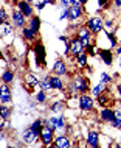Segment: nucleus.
I'll return each mask as SVG.
<instances>
[{
    "mask_svg": "<svg viewBox=\"0 0 121 148\" xmlns=\"http://www.w3.org/2000/svg\"><path fill=\"white\" fill-rule=\"evenodd\" d=\"M39 139H40V143L44 147H51L54 142V128L50 126V125H44L42 130H40V134H39Z\"/></svg>",
    "mask_w": 121,
    "mask_h": 148,
    "instance_id": "nucleus-1",
    "label": "nucleus"
},
{
    "mask_svg": "<svg viewBox=\"0 0 121 148\" xmlns=\"http://www.w3.org/2000/svg\"><path fill=\"white\" fill-rule=\"evenodd\" d=\"M84 50H86V44H84L78 36H75V38L70 39V45H68V50H67V55H76L79 53H84Z\"/></svg>",
    "mask_w": 121,
    "mask_h": 148,
    "instance_id": "nucleus-2",
    "label": "nucleus"
},
{
    "mask_svg": "<svg viewBox=\"0 0 121 148\" xmlns=\"http://www.w3.org/2000/svg\"><path fill=\"white\" fill-rule=\"evenodd\" d=\"M86 25H87V28L90 30L93 34H98V33H101V31L104 30V22H103V19H101L99 16L90 17V19L86 22Z\"/></svg>",
    "mask_w": 121,
    "mask_h": 148,
    "instance_id": "nucleus-3",
    "label": "nucleus"
},
{
    "mask_svg": "<svg viewBox=\"0 0 121 148\" xmlns=\"http://www.w3.org/2000/svg\"><path fill=\"white\" fill-rule=\"evenodd\" d=\"M39 134H40L39 131H36L34 128L30 126V128H27V130L22 133V137L20 139H22V142L27 143V145H33V143L39 139Z\"/></svg>",
    "mask_w": 121,
    "mask_h": 148,
    "instance_id": "nucleus-4",
    "label": "nucleus"
},
{
    "mask_svg": "<svg viewBox=\"0 0 121 148\" xmlns=\"http://www.w3.org/2000/svg\"><path fill=\"white\" fill-rule=\"evenodd\" d=\"M33 51L36 55V61H37L39 66H45V58H47V51L45 47H44L42 42H36L33 45Z\"/></svg>",
    "mask_w": 121,
    "mask_h": 148,
    "instance_id": "nucleus-5",
    "label": "nucleus"
},
{
    "mask_svg": "<svg viewBox=\"0 0 121 148\" xmlns=\"http://www.w3.org/2000/svg\"><path fill=\"white\" fill-rule=\"evenodd\" d=\"M73 87L76 92H79V94H86V92L88 90V79L84 78L82 75H78V77H75L73 79Z\"/></svg>",
    "mask_w": 121,
    "mask_h": 148,
    "instance_id": "nucleus-6",
    "label": "nucleus"
},
{
    "mask_svg": "<svg viewBox=\"0 0 121 148\" xmlns=\"http://www.w3.org/2000/svg\"><path fill=\"white\" fill-rule=\"evenodd\" d=\"M68 10V21L73 22V21H78L81 16L84 14V10H82V5L81 3H75V5H70V8H67Z\"/></svg>",
    "mask_w": 121,
    "mask_h": 148,
    "instance_id": "nucleus-7",
    "label": "nucleus"
},
{
    "mask_svg": "<svg viewBox=\"0 0 121 148\" xmlns=\"http://www.w3.org/2000/svg\"><path fill=\"white\" fill-rule=\"evenodd\" d=\"M11 19H13V23H14L16 28H25V14L19 8H16L13 13H11Z\"/></svg>",
    "mask_w": 121,
    "mask_h": 148,
    "instance_id": "nucleus-8",
    "label": "nucleus"
},
{
    "mask_svg": "<svg viewBox=\"0 0 121 148\" xmlns=\"http://www.w3.org/2000/svg\"><path fill=\"white\" fill-rule=\"evenodd\" d=\"M78 106H79L81 111H92V109H93V106H95V101H93V98H92V97H88V95L82 94V95L79 97Z\"/></svg>",
    "mask_w": 121,
    "mask_h": 148,
    "instance_id": "nucleus-9",
    "label": "nucleus"
},
{
    "mask_svg": "<svg viewBox=\"0 0 121 148\" xmlns=\"http://www.w3.org/2000/svg\"><path fill=\"white\" fill-rule=\"evenodd\" d=\"M92 31L87 28V25H81V27H78V38L82 41L86 45H88V44H92Z\"/></svg>",
    "mask_w": 121,
    "mask_h": 148,
    "instance_id": "nucleus-10",
    "label": "nucleus"
},
{
    "mask_svg": "<svg viewBox=\"0 0 121 148\" xmlns=\"http://www.w3.org/2000/svg\"><path fill=\"white\" fill-rule=\"evenodd\" d=\"M87 140V147L90 148H98L99 147V133L98 131H90L86 137Z\"/></svg>",
    "mask_w": 121,
    "mask_h": 148,
    "instance_id": "nucleus-11",
    "label": "nucleus"
},
{
    "mask_svg": "<svg viewBox=\"0 0 121 148\" xmlns=\"http://www.w3.org/2000/svg\"><path fill=\"white\" fill-rule=\"evenodd\" d=\"M51 147H56V148H70L71 147V140L67 137V136H58V137L54 139L53 145Z\"/></svg>",
    "mask_w": 121,
    "mask_h": 148,
    "instance_id": "nucleus-12",
    "label": "nucleus"
},
{
    "mask_svg": "<svg viewBox=\"0 0 121 148\" xmlns=\"http://www.w3.org/2000/svg\"><path fill=\"white\" fill-rule=\"evenodd\" d=\"M98 55H99V58L103 59L104 64L112 66V62H114V53H112V50H109V49H99Z\"/></svg>",
    "mask_w": 121,
    "mask_h": 148,
    "instance_id": "nucleus-13",
    "label": "nucleus"
},
{
    "mask_svg": "<svg viewBox=\"0 0 121 148\" xmlns=\"http://www.w3.org/2000/svg\"><path fill=\"white\" fill-rule=\"evenodd\" d=\"M99 117H101L103 122L112 123V122H114V117H115V112H114V109H110L109 106H106V108H103V109H101Z\"/></svg>",
    "mask_w": 121,
    "mask_h": 148,
    "instance_id": "nucleus-14",
    "label": "nucleus"
},
{
    "mask_svg": "<svg viewBox=\"0 0 121 148\" xmlns=\"http://www.w3.org/2000/svg\"><path fill=\"white\" fill-rule=\"evenodd\" d=\"M16 6H17L19 10L25 14V17H33V8H31L30 2H27V0H20Z\"/></svg>",
    "mask_w": 121,
    "mask_h": 148,
    "instance_id": "nucleus-15",
    "label": "nucleus"
},
{
    "mask_svg": "<svg viewBox=\"0 0 121 148\" xmlns=\"http://www.w3.org/2000/svg\"><path fill=\"white\" fill-rule=\"evenodd\" d=\"M53 72H54L56 75H59V77L65 75V73H67V66H65V62H64L62 59H58V61L54 62V66H53Z\"/></svg>",
    "mask_w": 121,
    "mask_h": 148,
    "instance_id": "nucleus-16",
    "label": "nucleus"
},
{
    "mask_svg": "<svg viewBox=\"0 0 121 148\" xmlns=\"http://www.w3.org/2000/svg\"><path fill=\"white\" fill-rule=\"evenodd\" d=\"M0 90H2V97H0V101H2V105H6V103H10V101H11V92H10V87L6 86V83H3V84H2Z\"/></svg>",
    "mask_w": 121,
    "mask_h": 148,
    "instance_id": "nucleus-17",
    "label": "nucleus"
},
{
    "mask_svg": "<svg viewBox=\"0 0 121 148\" xmlns=\"http://www.w3.org/2000/svg\"><path fill=\"white\" fill-rule=\"evenodd\" d=\"M110 101H114V100H112V97L107 94V90H106V92H101V94L98 95V103H99L103 108L109 106V103H110Z\"/></svg>",
    "mask_w": 121,
    "mask_h": 148,
    "instance_id": "nucleus-18",
    "label": "nucleus"
},
{
    "mask_svg": "<svg viewBox=\"0 0 121 148\" xmlns=\"http://www.w3.org/2000/svg\"><path fill=\"white\" fill-rule=\"evenodd\" d=\"M50 122H51V126H53L54 130H62V128L65 126V120H64L62 115H59V117H51Z\"/></svg>",
    "mask_w": 121,
    "mask_h": 148,
    "instance_id": "nucleus-19",
    "label": "nucleus"
},
{
    "mask_svg": "<svg viewBox=\"0 0 121 148\" xmlns=\"http://www.w3.org/2000/svg\"><path fill=\"white\" fill-rule=\"evenodd\" d=\"M50 81H51V89H54V90H64V83H62V79L59 78V75L51 77Z\"/></svg>",
    "mask_w": 121,
    "mask_h": 148,
    "instance_id": "nucleus-20",
    "label": "nucleus"
},
{
    "mask_svg": "<svg viewBox=\"0 0 121 148\" xmlns=\"http://www.w3.org/2000/svg\"><path fill=\"white\" fill-rule=\"evenodd\" d=\"M36 34L37 33H34L30 27H28V28H22V38L25 39V41H28V42H33L36 39Z\"/></svg>",
    "mask_w": 121,
    "mask_h": 148,
    "instance_id": "nucleus-21",
    "label": "nucleus"
},
{
    "mask_svg": "<svg viewBox=\"0 0 121 148\" xmlns=\"http://www.w3.org/2000/svg\"><path fill=\"white\" fill-rule=\"evenodd\" d=\"M30 28L34 31V33H39V28H40V19L37 16H33L30 21Z\"/></svg>",
    "mask_w": 121,
    "mask_h": 148,
    "instance_id": "nucleus-22",
    "label": "nucleus"
},
{
    "mask_svg": "<svg viewBox=\"0 0 121 148\" xmlns=\"http://www.w3.org/2000/svg\"><path fill=\"white\" fill-rule=\"evenodd\" d=\"M76 64H78V67L84 69V67L87 66V53H79V55H76Z\"/></svg>",
    "mask_w": 121,
    "mask_h": 148,
    "instance_id": "nucleus-23",
    "label": "nucleus"
},
{
    "mask_svg": "<svg viewBox=\"0 0 121 148\" xmlns=\"http://www.w3.org/2000/svg\"><path fill=\"white\" fill-rule=\"evenodd\" d=\"M115 117H114V122H112V126L114 128H121V109H115Z\"/></svg>",
    "mask_w": 121,
    "mask_h": 148,
    "instance_id": "nucleus-24",
    "label": "nucleus"
},
{
    "mask_svg": "<svg viewBox=\"0 0 121 148\" xmlns=\"http://www.w3.org/2000/svg\"><path fill=\"white\" fill-rule=\"evenodd\" d=\"M14 79V73L11 70H3V73H2V81L3 83H8L10 84L11 81Z\"/></svg>",
    "mask_w": 121,
    "mask_h": 148,
    "instance_id": "nucleus-25",
    "label": "nucleus"
},
{
    "mask_svg": "<svg viewBox=\"0 0 121 148\" xmlns=\"http://www.w3.org/2000/svg\"><path fill=\"white\" fill-rule=\"evenodd\" d=\"M25 81L28 83V84H31V86H37L39 84V79L36 78L33 73H27L25 75Z\"/></svg>",
    "mask_w": 121,
    "mask_h": 148,
    "instance_id": "nucleus-26",
    "label": "nucleus"
},
{
    "mask_svg": "<svg viewBox=\"0 0 121 148\" xmlns=\"http://www.w3.org/2000/svg\"><path fill=\"white\" fill-rule=\"evenodd\" d=\"M104 89H106V83H104V81H101L98 86H95L93 89H92V94H93L95 97H98V95H99V94H101V92H103Z\"/></svg>",
    "mask_w": 121,
    "mask_h": 148,
    "instance_id": "nucleus-27",
    "label": "nucleus"
},
{
    "mask_svg": "<svg viewBox=\"0 0 121 148\" xmlns=\"http://www.w3.org/2000/svg\"><path fill=\"white\" fill-rule=\"evenodd\" d=\"M50 78L51 77H45V79H44L42 83H40V87H42V90H50L51 89V81H50Z\"/></svg>",
    "mask_w": 121,
    "mask_h": 148,
    "instance_id": "nucleus-28",
    "label": "nucleus"
},
{
    "mask_svg": "<svg viewBox=\"0 0 121 148\" xmlns=\"http://www.w3.org/2000/svg\"><path fill=\"white\" fill-rule=\"evenodd\" d=\"M62 108H64V101H59V100L51 105V109H53L54 112H60V111H62Z\"/></svg>",
    "mask_w": 121,
    "mask_h": 148,
    "instance_id": "nucleus-29",
    "label": "nucleus"
},
{
    "mask_svg": "<svg viewBox=\"0 0 121 148\" xmlns=\"http://www.w3.org/2000/svg\"><path fill=\"white\" fill-rule=\"evenodd\" d=\"M36 100H37L39 103H45L47 101V94H45V90H40L37 95H36Z\"/></svg>",
    "mask_w": 121,
    "mask_h": 148,
    "instance_id": "nucleus-30",
    "label": "nucleus"
},
{
    "mask_svg": "<svg viewBox=\"0 0 121 148\" xmlns=\"http://www.w3.org/2000/svg\"><path fill=\"white\" fill-rule=\"evenodd\" d=\"M0 21H2V23H8V14H6V10L3 6L0 10Z\"/></svg>",
    "mask_w": 121,
    "mask_h": 148,
    "instance_id": "nucleus-31",
    "label": "nucleus"
},
{
    "mask_svg": "<svg viewBox=\"0 0 121 148\" xmlns=\"http://www.w3.org/2000/svg\"><path fill=\"white\" fill-rule=\"evenodd\" d=\"M86 49H87V55H90V56H95L96 49H95L93 44H88V45H86Z\"/></svg>",
    "mask_w": 121,
    "mask_h": 148,
    "instance_id": "nucleus-32",
    "label": "nucleus"
},
{
    "mask_svg": "<svg viewBox=\"0 0 121 148\" xmlns=\"http://www.w3.org/2000/svg\"><path fill=\"white\" fill-rule=\"evenodd\" d=\"M10 117V108H6V105H2V119Z\"/></svg>",
    "mask_w": 121,
    "mask_h": 148,
    "instance_id": "nucleus-33",
    "label": "nucleus"
},
{
    "mask_svg": "<svg viewBox=\"0 0 121 148\" xmlns=\"http://www.w3.org/2000/svg\"><path fill=\"white\" fill-rule=\"evenodd\" d=\"M110 2L112 0H98V5H99V8H107L110 5Z\"/></svg>",
    "mask_w": 121,
    "mask_h": 148,
    "instance_id": "nucleus-34",
    "label": "nucleus"
},
{
    "mask_svg": "<svg viewBox=\"0 0 121 148\" xmlns=\"http://www.w3.org/2000/svg\"><path fill=\"white\" fill-rule=\"evenodd\" d=\"M112 27H114V22H112V21H106V22H104V30H106V31H110Z\"/></svg>",
    "mask_w": 121,
    "mask_h": 148,
    "instance_id": "nucleus-35",
    "label": "nucleus"
},
{
    "mask_svg": "<svg viewBox=\"0 0 121 148\" xmlns=\"http://www.w3.org/2000/svg\"><path fill=\"white\" fill-rule=\"evenodd\" d=\"M101 81H104V83H110V81H112V78L109 77L107 73H101Z\"/></svg>",
    "mask_w": 121,
    "mask_h": 148,
    "instance_id": "nucleus-36",
    "label": "nucleus"
},
{
    "mask_svg": "<svg viewBox=\"0 0 121 148\" xmlns=\"http://www.w3.org/2000/svg\"><path fill=\"white\" fill-rule=\"evenodd\" d=\"M45 5H47V2H45V0H44L42 3H37V5H36V8H37V10H42V8L45 6Z\"/></svg>",
    "mask_w": 121,
    "mask_h": 148,
    "instance_id": "nucleus-37",
    "label": "nucleus"
},
{
    "mask_svg": "<svg viewBox=\"0 0 121 148\" xmlns=\"http://www.w3.org/2000/svg\"><path fill=\"white\" fill-rule=\"evenodd\" d=\"M116 92L120 94V97H121V79L118 81V84H116Z\"/></svg>",
    "mask_w": 121,
    "mask_h": 148,
    "instance_id": "nucleus-38",
    "label": "nucleus"
},
{
    "mask_svg": "<svg viewBox=\"0 0 121 148\" xmlns=\"http://www.w3.org/2000/svg\"><path fill=\"white\" fill-rule=\"evenodd\" d=\"M114 5L116 8H121V0H114Z\"/></svg>",
    "mask_w": 121,
    "mask_h": 148,
    "instance_id": "nucleus-39",
    "label": "nucleus"
},
{
    "mask_svg": "<svg viewBox=\"0 0 121 148\" xmlns=\"http://www.w3.org/2000/svg\"><path fill=\"white\" fill-rule=\"evenodd\" d=\"M20 0H10V3H13V5H17Z\"/></svg>",
    "mask_w": 121,
    "mask_h": 148,
    "instance_id": "nucleus-40",
    "label": "nucleus"
},
{
    "mask_svg": "<svg viewBox=\"0 0 121 148\" xmlns=\"http://www.w3.org/2000/svg\"><path fill=\"white\" fill-rule=\"evenodd\" d=\"M78 3H81V5H86V3H87V0H78Z\"/></svg>",
    "mask_w": 121,
    "mask_h": 148,
    "instance_id": "nucleus-41",
    "label": "nucleus"
},
{
    "mask_svg": "<svg viewBox=\"0 0 121 148\" xmlns=\"http://www.w3.org/2000/svg\"><path fill=\"white\" fill-rule=\"evenodd\" d=\"M116 53H118V55H121V45L118 47V50H116Z\"/></svg>",
    "mask_w": 121,
    "mask_h": 148,
    "instance_id": "nucleus-42",
    "label": "nucleus"
},
{
    "mask_svg": "<svg viewBox=\"0 0 121 148\" xmlns=\"http://www.w3.org/2000/svg\"><path fill=\"white\" fill-rule=\"evenodd\" d=\"M120 45H121V36H120Z\"/></svg>",
    "mask_w": 121,
    "mask_h": 148,
    "instance_id": "nucleus-43",
    "label": "nucleus"
},
{
    "mask_svg": "<svg viewBox=\"0 0 121 148\" xmlns=\"http://www.w3.org/2000/svg\"><path fill=\"white\" fill-rule=\"evenodd\" d=\"M120 142H121V133H120Z\"/></svg>",
    "mask_w": 121,
    "mask_h": 148,
    "instance_id": "nucleus-44",
    "label": "nucleus"
},
{
    "mask_svg": "<svg viewBox=\"0 0 121 148\" xmlns=\"http://www.w3.org/2000/svg\"><path fill=\"white\" fill-rule=\"evenodd\" d=\"M27 2H30V3H31V2H33V0H27Z\"/></svg>",
    "mask_w": 121,
    "mask_h": 148,
    "instance_id": "nucleus-45",
    "label": "nucleus"
}]
</instances>
